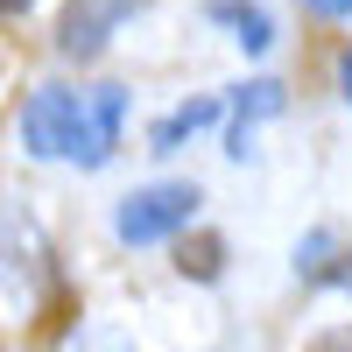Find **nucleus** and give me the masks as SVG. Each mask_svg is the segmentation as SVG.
Here are the masks:
<instances>
[{
	"label": "nucleus",
	"instance_id": "1",
	"mask_svg": "<svg viewBox=\"0 0 352 352\" xmlns=\"http://www.w3.org/2000/svg\"><path fill=\"white\" fill-rule=\"evenodd\" d=\"M127 127V85H36L21 106V148L36 162L106 169L120 155Z\"/></svg>",
	"mask_w": 352,
	"mask_h": 352
},
{
	"label": "nucleus",
	"instance_id": "2",
	"mask_svg": "<svg viewBox=\"0 0 352 352\" xmlns=\"http://www.w3.org/2000/svg\"><path fill=\"white\" fill-rule=\"evenodd\" d=\"M197 204H204L197 184H141L113 204V240L120 247H169L197 226Z\"/></svg>",
	"mask_w": 352,
	"mask_h": 352
},
{
	"label": "nucleus",
	"instance_id": "3",
	"mask_svg": "<svg viewBox=\"0 0 352 352\" xmlns=\"http://www.w3.org/2000/svg\"><path fill=\"white\" fill-rule=\"evenodd\" d=\"M141 8H148V0H71L64 21H56V56H64V64H99L106 43L120 36Z\"/></svg>",
	"mask_w": 352,
	"mask_h": 352
},
{
	"label": "nucleus",
	"instance_id": "4",
	"mask_svg": "<svg viewBox=\"0 0 352 352\" xmlns=\"http://www.w3.org/2000/svg\"><path fill=\"white\" fill-rule=\"evenodd\" d=\"M282 106H289V85H282V78H247V85H232V99H226V155L247 162V155H254V127L275 120Z\"/></svg>",
	"mask_w": 352,
	"mask_h": 352
},
{
	"label": "nucleus",
	"instance_id": "5",
	"mask_svg": "<svg viewBox=\"0 0 352 352\" xmlns=\"http://www.w3.org/2000/svg\"><path fill=\"white\" fill-rule=\"evenodd\" d=\"M289 268L303 289H352V247L338 240V226H310L289 254Z\"/></svg>",
	"mask_w": 352,
	"mask_h": 352
},
{
	"label": "nucleus",
	"instance_id": "6",
	"mask_svg": "<svg viewBox=\"0 0 352 352\" xmlns=\"http://www.w3.org/2000/svg\"><path fill=\"white\" fill-rule=\"evenodd\" d=\"M226 120V99H184V106H169L162 120L148 127V155H176L190 134H204V127H219Z\"/></svg>",
	"mask_w": 352,
	"mask_h": 352
},
{
	"label": "nucleus",
	"instance_id": "7",
	"mask_svg": "<svg viewBox=\"0 0 352 352\" xmlns=\"http://www.w3.org/2000/svg\"><path fill=\"white\" fill-rule=\"evenodd\" d=\"M204 14H212L219 28H232V43H240L247 56H268L275 50V14L261 8V0H212Z\"/></svg>",
	"mask_w": 352,
	"mask_h": 352
},
{
	"label": "nucleus",
	"instance_id": "8",
	"mask_svg": "<svg viewBox=\"0 0 352 352\" xmlns=\"http://www.w3.org/2000/svg\"><path fill=\"white\" fill-rule=\"evenodd\" d=\"M176 275L184 282H219L226 275V240L219 232H197V240L184 232V240H176Z\"/></svg>",
	"mask_w": 352,
	"mask_h": 352
},
{
	"label": "nucleus",
	"instance_id": "9",
	"mask_svg": "<svg viewBox=\"0 0 352 352\" xmlns=\"http://www.w3.org/2000/svg\"><path fill=\"white\" fill-rule=\"evenodd\" d=\"M71 352H134V338L113 331V324H85V331L71 338Z\"/></svg>",
	"mask_w": 352,
	"mask_h": 352
},
{
	"label": "nucleus",
	"instance_id": "10",
	"mask_svg": "<svg viewBox=\"0 0 352 352\" xmlns=\"http://www.w3.org/2000/svg\"><path fill=\"white\" fill-rule=\"evenodd\" d=\"M310 14H324V21H352V0H303Z\"/></svg>",
	"mask_w": 352,
	"mask_h": 352
},
{
	"label": "nucleus",
	"instance_id": "11",
	"mask_svg": "<svg viewBox=\"0 0 352 352\" xmlns=\"http://www.w3.org/2000/svg\"><path fill=\"white\" fill-rule=\"evenodd\" d=\"M310 352H352V331H324V338H310Z\"/></svg>",
	"mask_w": 352,
	"mask_h": 352
},
{
	"label": "nucleus",
	"instance_id": "12",
	"mask_svg": "<svg viewBox=\"0 0 352 352\" xmlns=\"http://www.w3.org/2000/svg\"><path fill=\"white\" fill-rule=\"evenodd\" d=\"M338 99L352 106V43H345V56H338Z\"/></svg>",
	"mask_w": 352,
	"mask_h": 352
},
{
	"label": "nucleus",
	"instance_id": "13",
	"mask_svg": "<svg viewBox=\"0 0 352 352\" xmlns=\"http://www.w3.org/2000/svg\"><path fill=\"white\" fill-rule=\"evenodd\" d=\"M28 8H36V0H0V21H21Z\"/></svg>",
	"mask_w": 352,
	"mask_h": 352
}]
</instances>
